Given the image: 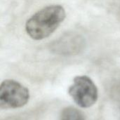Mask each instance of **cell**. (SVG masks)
<instances>
[{"label":"cell","mask_w":120,"mask_h":120,"mask_svg":"<svg viewBox=\"0 0 120 120\" xmlns=\"http://www.w3.org/2000/svg\"><path fill=\"white\" fill-rule=\"evenodd\" d=\"M30 99L27 88L13 79H6L0 86V107L14 109L24 106Z\"/></svg>","instance_id":"obj_2"},{"label":"cell","mask_w":120,"mask_h":120,"mask_svg":"<svg viewBox=\"0 0 120 120\" xmlns=\"http://www.w3.org/2000/svg\"><path fill=\"white\" fill-rule=\"evenodd\" d=\"M66 16L65 8L58 4L44 7L26 22L25 30L33 39L41 40L52 34Z\"/></svg>","instance_id":"obj_1"},{"label":"cell","mask_w":120,"mask_h":120,"mask_svg":"<svg viewBox=\"0 0 120 120\" xmlns=\"http://www.w3.org/2000/svg\"><path fill=\"white\" fill-rule=\"evenodd\" d=\"M60 120H85L83 112L73 107L64 108L60 114Z\"/></svg>","instance_id":"obj_4"},{"label":"cell","mask_w":120,"mask_h":120,"mask_svg":"<svg viewBox=\"0 0 120 120\" xmlns=\"http://www.w3.org/2000/svg\"><path fill=\"white\" fill-rule=\"evenodd\" d=\"M68 94L81 108L94 105L98 97V89L93 80L86 75L77 76L68 89Z\"/></svg>","instance_id":"obj_3"}]
</instances>
